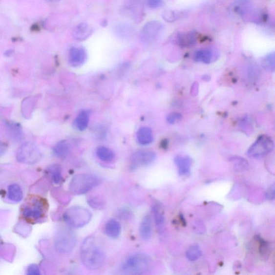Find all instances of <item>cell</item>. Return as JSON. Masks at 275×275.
I'll return each mask as SVG.
<instances>
[{
  "instance_id": "obj_31",
  "label": "cell",
  "mask_w": 275,
  "mask_h": 275,
  "mask_svg": "<svg viewBox=\"0 0 275 275\" xmlns=\"http://www.w3.org/2000/svg\"><path fill=\"white\" fill-rule=\"evenodd\" d=\"M89 206L94 209L100 210L104 206V201L99 196L91 197L88 200Z\"/></svg>"
},
{
  "instance_id": "obj_3",
  "label": "cell",
  "mask_w": 275,
  "mask_h": 275,
  "mask_svg": "<svg viewBox=\"0 0 275 275\" xmlns=\"http://www.w3.org/2000/svg\"><path fill=\"white\" fill-rule=\"evenodd\" d=\"M92 214L88 210L79 206L68 208L63 214V219L69 227L79 229L84 227L90 222Z\"/></svg>"
},
{
  "instance_id": "obj_20",
  "label": "cell",
  "mask_w": 275,
  "mask_h": 275,
  "mask_svg": "<svg viewBox=\"0 0 275 275\" xmlns=\"http://www.w3.org/2000/svg\"><path fill=\"white\" fill-rule=\"evenodd\" d=\"M46 172L55 184H60L63 181L62 170L60 165L53 164L48 167Z\"/></svg>"
},
{
  "instance_id": "obj_12",
  "label": "cell",
  "mask_w": 275,
  "mask_h": 275,
  "mask_svg": "<svg viewBox=\"0 0 275 275\" xmlns=\"http://www.w3.org/2000/svg\"><path fill=\"white\" fill-rule=\"evenodd\" d=\"M5 130L8 138L15 143H19L23 139L24 134L20 124L12 121H5Z\"/></svg>"
},
{
  "instance_id": "obj_8",
  "label": "cell",
  "mask_w": 275,
  "mask_h": 275,
  "mask_svg": "<svg viewBox=\"0 0 275 275\" xmlns=\"http://www.w3.org/2000/svg\"><path fill=\"white\" fill-rule=\"evenodd\" d=\"M274 143L272 139L266 135H261L248 149L247 155L253 158L264 157L272 152Z\"/></svg>"
},
{
  "instance_id": "obj_5",
  "label": "cell",
  "mask_w": 275,
  "mask_h": 275,
  "mask_svg": "<svg viewBox=\"0 0 275 275\" xmlns=\"http://www.w3.org/2000/svg\"><path fill=\"white\" fill-rule=\"evenodd\" d=\"M150 265L148 256L143 254H136L128 257L124 263L123 270L129 274H144L148 271Z\"/></svg>"
},
{
  "instance_id": "obj_32",
  "label": "cell",
  "mask_w": 275,
  "mask_h": 275,
  "mask_svg": "<svg viewBox=\"0 0 275 275\" xmlns=\"http://www.w3.org/2000/svg\"><path fill=\"white\" fill-rule=\"evenodd\" d=\"M181 13L175 11L167 10L163 14V18L168 21H174L179 19Z\"/></svg>"
},
{
  "instance_id": "obj_1",
  "label": "cell",
  "mask_w": 275,
  "mask_h": 275,
  "mask_svg": "<svg viewBox=\"0 0 275 275\" xmlns=\"http://www.w3.org/2000/svg\"><path fill=\"white\" fill-rule=\"evenodd\" d=\"M80 257L83 265L91 271L98 270L103 267L106 259L105 253L93 236H88L84 241Z\"/></svg>"
},
{
  "instance_id": "obj_38",
  "label": "cell",
  "mask_w": 275,
  "mask_h": 275,
  "mask_svg": "<svg viewBox=\"0 0 275 275\" xmlns=\"http://www.w3.org/2000/svg\"><path fill=\"white\" fill-rule=\"evenodd\" d=\"M27 275H39L41 272L39 266L36 265H31L27 269Z\"/></svg>"
},
{
  "instance_id": "obj_21",
  "label": "cell",
  "mask_w": 275,
  "mask_h": 275,
  "mask_svg": "<svg viewBox=\"0 0 275 275\" xmlns=\"http://www.w3.org/2000/svg\"><path fill=\"white\" fill-rule=\"evenodd\" d=\"M8 197L14 202H20L22 200L23 192L21 187L16 183L10 185L8 188Z\"/></svg>"
},
{
  "instance_id": "obj_15",
  "label": "cell",
  "mask_w": 275,
  "mask_h": 275,
  "mask_svg": "<svg viewBox=\"0 0 275 275\" xmlns=\"http://www.w3.org/2000/svg\"><path fill=\"white\" fill-rule=\"evenodd\" d=\"M174 162L180 175L186 176L190 174L192 161L190 157L187 156H177L175 158Z\"/></svg>"
},
{
  "instance_id": "obj_33",
  "label": "cell",
  "mask_w": 275,
  "mask_h": 275,
  "mask_svg": "<svg viewBox=\"0 0 275 275\" xmlns=\"http://www.w3.org/2000/svg\"><path fill=\"white\" fill-rule=\"evenodd\" d=\"M256 240L259 242L260 254L263 255H266L269 252V245L267 242L259 236H256Z\"/></svg>"
},
{
  "instance_id": "obj_28",
  "label": "cell",
  "mask_w": 275,
  "mask_h": 275,
  "mask_svg": "<svg viewBox=\"0 0 275 275\" xmlns=\"http://www.w3.org/2000/svg\"><path fill=\"white\" fill-rule=\"evenodd\" d=\"M202 255L200 248L198 245H192L187 251L186 257L190 261H195Z\"/></svg>"
},
{
  "instance_id": "obj_35",
  "label": "cell",
  "mask_w": 275,
  "mask_h": 275,
  "mask_svg": "<svg viewBox=\"0 0 275 275\" xmlns=\"http://www.w3.org/2000/svg\"><path fill=\"white\" fill-rule=\"evenodd\" d=\"M148 6L152 9L159 8L164 4V0H146Z\"/></svg>"
},
{
  "instance_id": "obj_25",
  "label": "cell",
  "mask_w": 275,
  "mask_h": 275,
  "mask_svg": "<svg viewBox=\"0 0 275 275\" xmlns=\"http://www.w3.org/2000/svg\"><path fill=\"white\" fill-rule=\"evenodd\" d=\"M96 154L101 160L104 162H110L115 158L114 152L110 148L105 147H100L97 148Z\"/></svg>"
},
{
  "instance_id": "obj_19",
  "label": "cell",
  "mask_w": 275,
  "mask_h": 275,
  "mask_svg": "<svg viewBox=\"0 0 275 275\" xmlns=\"http://www.w3.org/2000/svg\"><path fill=\"white\" fill-rule=\"evenodd\" d=\"M70 150V145L67 140H62L59 142L53 148V153L57 158L64 159Z\"/></svg>"
},
{
  "instance_id": "obj_37",
  "label": "cell",
  "mask_w": 275,
  "mask_h": 275,
  "mask_svg": "<svg viewBox=\"0 0 275 275\" xmlns=\"http://www.w3.org/2000/svg\"><path fill=\"white\" fill-rule=\"evenodd\" d=\"M266 197L269 201L275 199V183L268 189L266 192Z\"/></svg>"
},
{
  "instance_id": "obj_36",
  "label": "cell",
  "mask_w": 275,
  "mask_h": 275,
  "mask_svg": "<svg viewBox=\"0 0 275 275\" xmlns=\"http://www.w3.org/2000/svg\"><path fill=\"white\" fill-rule=\"evenodd\" d=\"M234 161L236 168L239 169H245L249 166L247 161L243 158L236 157L234 159Z\"/></svg>"
},
{
  "instance_id": "obj_16",
  "label": "cell",
  "mask_w": 275,
  "mask_h": 275,
  "mask_svg": "<svg viewBox=\"0 0 275 275\" xmlns=\"http://www.w3.org/2000/svg\"><path fill=\"white\" fill-rule=\"evenodd\" d=\"M105 233L111 239H117L121 233V226L119 222L115 219H110L106 222L105 226Z\"/></svg>"
},
{
  "instance_id": "obj_9",
  "label": "cell",
  "mask_w": 275,
  "mask_h": 275,
  "mask_svg": "<svg viewBox=\"0 0 275 275\" xmlns=\"http://www.w3.org/2000/svg\"><path fill=\"white\" fill-rule=\"evenodd\" d=\"M163 26L158 21H150L146 24L142 30V39L146 43L155 41L160 36Z\"/></svg>"
},
{
  "instance_id": "obj_26",
  "label": "cell",
  "mask_w": 275,
  "mask_h": 275,
  "mask_svg": "<svg viewBox=\"0 0 275 275\" xmlns=\"http://www.w3.org/2000/svg\"><path fill=\"white\" fill-rule=\"evenodd\" d=\"M262 66L267 71H274L275 70V52L268 54L262 59Z\"/></svg>"
},
{
  "instance_id": "obj_22",
  "label": "cell",
  "mask_w": 275,
  "mask_h": 275,
  "mask_svg": "<svg viewBox=\"0 0 275 275\" xmlns=\"http://www.w3.org/2000/svg\"><path fill=\"white\" fill-rule=\"evenodd\" d=\"M137 138L140 144H149L153 141L152 131L148 127L140 128L137 133Z\"/></svg>"
},
{
  "instance_id": "obj_6",
  "label": "cell",
  "mask_w": 275,
  "mask_h": 275,
  "mask_svg": "<svg viewBox=\"0 0 275 275\" xmlns=\"http://www.w3.org/2000/svg\"><path fill=\"white\" fill-rule=\"evenodd\" d=\"M42 154L36 144L26 142L21 146L16 153V159L21 164L34 165L39 162Z\"/></svg>"
},
{
  "instance_id": "obj_30",
  "label": "cell",
  "mask_w": 275,
  "mask_h": 275,
  "mask_svg": "<svg viewBox=\"0 0 275 275\" xmlns=\"http://www.w3.org/2000/svg\"><path fill=\"white\" fill-rule=\"evenodd\" d=\"M116 31L120 37L128 38L133 36L134 30L130 25L122 24L117 27Z\"/></svg>"
},
{
  "instance_id": "obj_14",
  "label": "cell",
  "mask_w": 275,
  "mask_h": 275,
  "mask_svg": "<svg viewBox=\"0 0 275 275\" xmlns=\"http://www.w3.org/2000/svg\"><path fill=\"white\" fill-rule=\"evenodd\" d=\"M93 33V29L86 23H82L75 26L73 31V37L79 41L88 39Z\"/></svg>"
},
{
  "instance_id": "obj_34",
  "label": "cell",
  "mask_w": 275,
  "mask_h": 275,
  "mask_svg": "<svg viewBox=\"0 0 275 275\" xmlns=\"http://www.w3.org/2000/svg\"><path fill=\"white\" fill-rule=\"evenodd\" d=\"M93 131L95 136L98 139H104L106 136V131L104 126L96 127Z\"/></svg>"
},
{
  "instance_id": "obj_7",
  "label": "cell",
  "mask_w": 275,
  "mask_h": 275,
  "mask_svg": "<svg viewBox=\"0 0 275 275\" xmlns=\"http://www.w3.org/2000/svg\"><path fill=\"white\" fill-rule=\"evenodd\" d=\"M47 209L46 202L40 197L31 198L22 209L24 217L31 221L39 220L43 218Z\"/></svg>"
},
{
  "instance_id": "obj_4",
  "label": "cell",
  "mask_w": 275,
  "mask_h": 275,
  "mask_svg": "<svg viewBox=\"0 0 275 275\" xmlns=\"http://www.w3.org/2000/svg\"><path fill=\"white\" fill-rule=\"evenodd\" d=\"M56 250L62 254H67L73 251L77 244V237L73 232L67 228H62L55 237Z\"/></svg>"
},
{
  "instance_id": "obj_17",
  "label": "cell",
  "mask_w": 275,
  "mask_h": 275,
  "mask_svg": "<svg viewBox=\"0 0 275 275\" xmlns=\"http://www.w3.org/2000/svg\"><path fill=\"white\" fill-rule=\"evenodd\" d=\"M38 100L37 96H30L25 98L21 105V111L25 118H30L33 112Z\"/></svg>"
},
{
  "instance_id": "obj_27",
  "label": "cell",
  "mask_w": 275,
  "mask_h": 275,
  "mask_svg": "<svg viewBox=\"0 0 275 275\" xmlns=\"http://www.w3.org/2000/svg\"><path fill=\"white\" fill-rule=\"evenodd\" d=\"M127 9L134 17L143 12V5L140 0H130L127 6Z\"/></svg>"
},
{
  "instance_id": "obj_23",
  "label": "cell",
  "mask_w": 275,
  "mask_h": 275,
  "mask_svg": "<svg viewBox=\"0 0 275 275\" xmlns=\"http://www.w3.org/2000/svg\"><path fill=\"white\" fill-rule=\"evenodd\" d=\"M89 122V112L87 110H83L79 112L75 119V126L80 131H83L87 128Z\"/></svg>"
},
{
  "instance_id": "obj_11",
  "label": "cell",
  "mask_w": 275,
  "mask_h": 275,
  "mask_svg": "<svg viewBox=\"0 0 275 275\" xmlns=\"http://www.w3.org/2000/svg\"><path fill=\"white\" fill-rule=\"evenodd\" d=\"M87 54L82 47H73L68 53V62L70 65L78 67L83 65L87 60Z\"/></svg>"
},
{
  "instance_id": "obj_24",
  "label": "cell",
  "mask_w": 275,
  "mask_h": 275,
  "mask_svg": "<svg viewBox=\"0 0 275 275\" xmlns=\"http://www.w3.org/2000/svg\"><path fill=\"white\" fill-rule=\"evenodd\" d=\"M213 55L212 50L203 49L198 50L195 53L194 59L197 62L209 63L212 61Z\"/></svg>"
},
{
  "instance_id": "obj_13",
  "label": "cell",
  "mask_w": 275,
  "mask_h": 275,
  "mask_svg": "<svg viewBox=\"0 0 275 275\" xmlns=\"http://www.w3.org/2000/svg\"><path fill=\"white\" fill-rule=\"evenodd\" d=\"M196 36L193 31L183 32L177 35L176 42L177 44L183 47H191L196 43Z\"/></svg>"
},
{
  "instance_id": "obj_41",
  "label": "cell",
  "mask_w": 275,
  "mask_h": 275,
  "mask_svg": "<svg viewBox=\"0 0 275 275\" xmlns=\"http://www.w3.org/2000/svg\"><path fill=\"white\" fill-rule=\"evenodd\" d=\"M45 1L47 2L54 3L60 1L61 0H45Z\"/></svg>"
},
{
  "instance_id": "obj_18",
  "label": "cell",
  "mask_w": 275,
  "mask_h": 275,
  "mask_svg": "<svg viewBox=\"0 0 275 275\" xmlns=\"http://www.w3.org/2000/svg\"><path fill=\"white\" fill-rule=\"evenodd\" d=\"M152 234V220L149 215H147L143 218L140 226V235L144 240H148Z\"/></svg>"
},
{
  "instance_id": "obj_29",
  "label": "cell",
  "mask_w": 275,
  "mask_h": 275,
  "mask_svg": "<svg viewBox=\"0 0 275 275\" xmlns=\"http://www.w3.org/2000/svg\"><path fill=\"white\" fill-rule=\"evenodd\" d=\"M160 206L158 204L153 207V212L154 213L155 222L158 229H161L164 224L165 218Z\"/></svg>"
},
{
  "instance_id": "obj_40",
  "label": "cell",
  "mask_w": 275,
  "mask_h": 275,
  "mask_svg": "<svg viewBox=\"0 0 275 275\" xmlns=\"http://www.w3.org/2000/svg\"><path fill=\"white\" fill-rule=\"evenodd\" d=\"M181 115L177 113H172L167 117V121L171 124L174 123L176 121L181 118Z\"/></svg>"
},
{
  "instance_id": "obj_10",
  "label": "cell",
  "mask_w": 275,
  "mask_h": 275,
  "mask_svg": "<svg viewBox=\"0 0 275 275\" xmlns=\"http://www.w3.org/2000/svg\"><path fill=\"white\" fill-rule=\"evenodd\" d=\"M156 154L149 150H139L131 156V161L133 166H148L153 163Z\"/></svg>"
},
{
  "instance_id": "obj_39",
  "label": "cell",
  "mask_w": 275,
  "mask_h": 275,
  "mask_svg": "<svg viewBox=\"0 0 275 275\" xmlns=\"http://www.w3.org/2000/svg\"><path fill=\"white\" fill-rule=\"evenodd\" d=\"M251 121L246 118L245 119L243 120L240 123V127L241 128H244V130L245 131L249 130H251L252 127H251Z\"/></svg>"
},
{
  "instance_id": "obj_2",
  "label": "cell",
  "mask_w": 275,
  "mask_h": 275,
  "mask_svg": "<svg viewBox=\"0 0 275 275\" xmlns=\"http://www.w3.org/2000/svg\"><path fill=\"white\" fill-rule=\"evenodd\" d=\"M100 183L99 178L94 174H79L72 178L69 183V189L73 195H82L98 186Z\"/></svg>"
}]
</instances>
